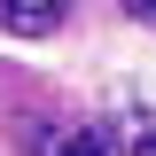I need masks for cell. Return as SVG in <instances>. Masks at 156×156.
<instances>
[{"label": "cell", "mask_w": 156, "mask_h": 156, "mask_svg": "<svg viewBox=\"0 0 156 156\" xmlns=\"http://www.w3.org/2000/svg\"><path fill=\"white\" fill-rule=\"evenodd\" d=\"M62 16H70V0H0V31H23V39H47Z\"/></svg>", "instance_id": "3"}, {"label": "cell", "mask_w": 156, "mask_h": 156, "mask_svg": "<svg viewBox=\"0 0 156 156\" xmlns=\"http://www.w3.org/2000/svg\"><path fill=\"white\" fill-rule=\"evenodd\" d=\"M101 140H109V156L125 148V156H156V101H140V94H125V101H109V125H94Z\"/></svg>", "instance_id": "1"}, {"label": "cell", "mask_w": 156, "mask_h": 156, "mask_svg": "<svg viewBox=\"0 0 156 156\" xmlns=\"http://www.w3.org/2000/svg\"><path fill=\"white\" fill-rule=\"evenodd\" d=\"M23 156H109V140H101L94 125H39Z\"/></svg>", "instance_id": "2"}, {"label": "cell", "mask_w": 156, "mask_h": 156, "mask_svg": "<svg viewBox=\"0 0 156 156\" xmlns=\"http://www.w3.org/2000/svg\"><path fill=\"white\" fill-rule=\"evenodd\" d=\"M125 16H133V23H148V31H156V0H125Z\"/></svg>", "instance_id": "4"}]
</instances>
